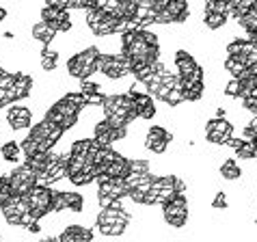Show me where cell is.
Listing matches in <instances>:
<instances>
[{"mask_svg":"<svg viewBox=\"0 0 257 242\" xmlns=\"http://www.w3.org/2000/svg\"><path fill=\"white\" fill-rule=\"evenodd\" d=\"M39 242H61V238L59 236H46L44 240H39Z\"/></svg>","mask_w":257,"mask_h":242,"instance_id":"22","label":"cell"},{"mask_svg":"<svg viewBox=\"0 0 257 242\" xmlns=\"http://www.w3.org/2000/svg\"><path fill=\"white\" fill-rule=\"evenodd\" d=\"M102 56V50L97 46H87L78 50L76 54H71L65 63V72L69 78L76 80H87L93 74H97V61Z\"/></svg>","mask_w":257,"mask_h":242,"instance_id":"1","label":"cell"},{"mask_svg":"<svg viewBox=\"0 0 257 242\" xmlns=\"http://www.w3.org/2000/svg\"><path fill=\"white\" fill-rule=\"evenodd\" d=\"M134 104H137V108H139V119H154L156 115H158V108H156V99L152 95H134Z\"/></svg>","mask_w":257,"mask_h":242,"instance_id":"11","label":"cell"},{"mask_svg":"<svg viewBox=\"0 0 257 242\" xmlns=\"http://www.w3.org/2000/svg\"><path fill=\"white\" fill-rule=\"evenodd\" d=\"M218 175L223 177L225 182H238V180L244 177V171H242L240 162L235 160V158H225L218 165Z\"/></svg>","mask_w":257,"mask_h":242,"instance_id":"10","label":"cell"},{"mask_svg":"<svg viewBox=\"0 0 257 242\" xmlns=\"http://www.w3.org/2000/svg\"><path fill=\"white\" fill-rule=\"evenodd\" d=\"M63 197H65V212L71 214H82L84 205H87V199L82 193H76V190H63Z\"/></svg>","mask_w":257,"mask_h":242,"instance_id":"12","label":"cell"},{"mask_svg":"<svg viewBox=\"0 0 257 242\" xmlns=\"http://www.w3.org/2000/svg\"><path fill=\"white\" fill-rule=\"evenodd\" d=\"M235 128L229 119H220V117H212L205 121V141L210 145H218V147H227V141L233 137Z\"/></svg>","mask_w":257,"mask_h":242,"instance_id":"3","label":"cell"},{"mask_svg":"<svg viewBox=\"0 0 257 242\" xmlns=\"http://www.w3.org/2000/svg\"><path fill=\"white\" fill-rule=\"evenodd\" d=\"M7 16H9V11L0 7V22H5V20H7Z\"/></svg>","mask_w":257,"mask_h":242,"instance_id":"23","label":"cell"},{"mask_svg":"<svg viewBox=\"0 0 257 242\" xmlns=\"http://www.w3.org/2000/svg\"><path fill=\"white\" fill-rule=\"evenodd\" d=\"M201 24L208 28V31H220L229 24V18L223 16V13H210V11H201Z\"/></svg>","mask_w":257,"mask_h":242,"instance_id":"14","label":"cell"},{"mask_svg":"<svg viewBox=\"0 0 257 242\" xmlns=\"http://www.w3.org/2000/svg\"><path fill=\"white\" fill-rule=\"evenodd\" d=\"M212 210H216V212H223L229 208V199H227V190H216L214 193V199H212Z\"/></svg>","mask_w":257,"mask_h":242,"instance_id":"18","label":"cell"},{"mask_svg":"<svg viewBox=\"0 0 257 242\" xmlns=\"http://www.w3.org/2000/svg\"><path fill=\"white\" fill-rule=\"evenodd\" d=\"M24 197H26L28 205H31V212L37 220H41L44 216H50V212H52V188L33 186L31 193Z\"/></svg>","mask_w":257,"mask_h":242,"instance_id":"5","label":"cell"},{"mask_svg":"<svg viewBox=\"0 0 257 242\" xmlns=\"http://www.w3.org/2000/svg\"><path fill=\"white\" fill-rule=\"evenodd\" d=\"M246 126H251L253 130L257 132V115H251V117H248V124H246Z\"/></svg>","mask_w":257,"mask_h":242,"instance_id":"21","label":"cell"},{"mask_svg":"<svg viewBox=\"0 0 257 242\" xmlns=\"http://www.w3.org/2000/svg\"><path fill=\"white\" fill-rule=\"evenodd\" d=\"M162 220L167 223V227L171 229H184L190 220V201L188 197L180 193L175 195L167 205H162Z\"/></svg>","mask_w":257,"mask_h":242,"instance_id":"2","label":"cell"},{"mask_svg":"<svg viewBox=\"0 0 257 242\" xmlns=\"http://www.w3.org/2000/svg\"><path fill=\"white\" fill-rule=\"evenodd\" d=\"M127 169H130V173H139V175L152 173V160H147V158H127Z\"/></svg>","mask_w":257,"mask_h":242,"instance_id":"17","label":"cell"},{"mask_svg":"<svg viewBox=\"0 0 257 242\" xmlns=\"http://www.w3.org/2000/svg\"><path fill=\"white\" fill-rule=\"evenodd\" d=\"M255 193H257V190H255Z\"/></svg>","mask_w":257,"mask_h":242,"instance_id":"26","label":"cell"},{"mask_svg":"<svg viewBox=\"0 0 257 242\" xmlns=\"http://www.w3.org/2000/svg\"><path fill=\"white\" fill-rule=\"evenodd\" d=\"M7 124L13 132H20V130H31L33 128V110L28 106H11L7 110Z\"/></svg>","mask_w":257,"mask_h":242,"instance_id":"7","label":"cell"},{"mask_svg":"<svg viewBox=\"0 0 257 242\" xmlns=\"http://www.w3.org/2000/svg\"><path fill=\"white\" fill-rule=\"evenodd\" d=\"M173 143V132H169L164 126H149L145 130V139H143V147L156 156H162Z\"/></svg>","mask_w":257,"mask_h":242,"instance_id":"4","label":"cell"},{"mask_svg":"<svg viewBox=\"0 0 257 242\" xmlns=\"http://www.w3.org/2000/svg\"><path fill=\"white\" fill-rule=\"evenodd\" d=\"M201 3H203V0H201Z\"/></svg>","mask_w":257,"mask_h":242,"instance_id":"25","label":"cell"},{"mask_svg":"<svg viewBox=\"0 0 257 242\" xmlns=\"http://www.w3.org/2000/svg\"><path fill=\"white\" fill-rule=\"evenodd\" d=\"M59 238H61V242H93L95 233L91 227L69 223V225H65V229L59 233Z\"/></svg>","mask_w":257,"mask_h":242,"instance_id":"8","label":"cell"},{"mask_svg":"<svg viewBox=\"0 0 257 242\" xmlns=\"http://www.w3.org/2000/svg\"><path fill=\"white\" fill-rule=\"evenodd\" d=\"M31 37H33V41H37L41 46H50L56 39V31L52 26H48L44 20H39V22H35L31 26Z\"/></svg>","mask_w":257,"mask_h":242,"instance_id":"9","label":"cell"},{"mask_svg":"<svg viewBox=\"0 0 257 242\" xmlns=\"http://www.w3.org/2000/svg\"><path fill=\"white\" fill-rule=\"evenodd\" d=\"M0 242H3V238H0Z\"/></svg>","mask_w":257,"mask_h":242,"instance_id":"24","label":"cell"},{"mask_svg":"<svg viewBox=\"0 0 257 242\" xmlns=\"http://www.w3.org/2000/svg\"><path fill=\"white\" fill-rule=\"evenodd\" d=\"M0 156H3V160L5 162H20V158H22V145L20 143H16V141H5L3 143V147H0Z\"/></svg>","mask_w":257,"mask_h":242,"instance_id":"15","label":"cell"},{"mask_svg":"<svg viewBox=\"0 0 257 242\" xmlns=\"http://www.w3.org/2000/svg\"><path fill=\"white\" fill-rule=\"evenodd\" d=\"M39 16H41V20H44L48 26H52L56 33H69V31H74L71 11H67V9H56V7L46 5L44 9L39 11Z\"/></svg>","mask_w":257,"mask_h":242,"instance_id":"6","label":"cell"},{"mask_svg":"<svg viewBox=\"0 0 257 242\" xmlns=\"http://www.w3.org/2000/svg\"><path fill=\"white\" fill-rule=\"evenodd\" d=\"M235 158L240 160H257V145L255 141H242V145L235 149Z\"/></svg>","mask_w":257,"mask_h":242,"instance_id":"16","label":"cell"},{"mask_svg":"<svg viewBox=\"0 0 257 242\" xmlns=\"http://www.w3.org/2000/svg\"><path fill=\"white\" fill-rule=\"evenodd\" d=\"M223 69L231 78H244L246 72H248V65L242 59H238V56H225L223 59Z\"/></svg>","mask_w":257,"mask_h":242,"instance_id":"13","label":"cell"},{"mask_svg":"<svg viewBox=\"0 0 257 242\" xmlns=\"http://www.w3.org/2000/svg\"><path fill=\"white\" fill-rule=\"evenodd\" d=\"M242 108H244L248 115H257V89H253V91H248V95L242 99Z\"/></svg>","mask_w":257,"mask_h":242,"instance_id":"20","label":"cell"},{"mask_svg":"<svg viewBox=\"0 0 257 242\" xmlns=\"http://www.w3.org/2000/svg\"><path fill=\"white\" fill-rule=\"evenodd\" d=\"M78 91L84 95H91V93H104L102 91V84L93 82L91 78H87V80H78Z\"/></svg>","mask_w":257,"mask_h":242,"instance_id":"19","label":"cell"}]
</instances>
